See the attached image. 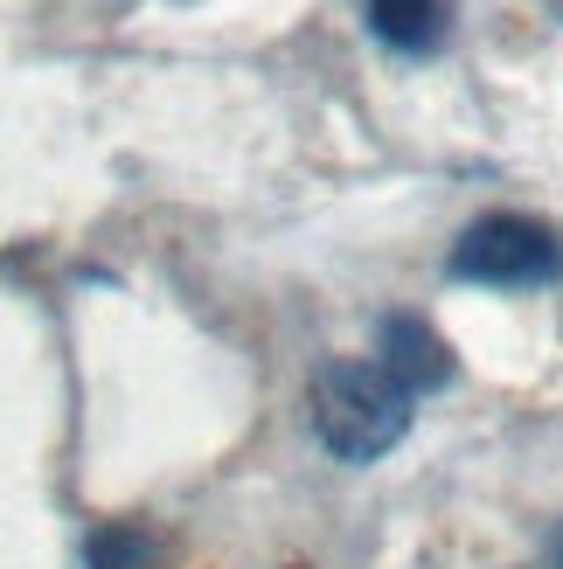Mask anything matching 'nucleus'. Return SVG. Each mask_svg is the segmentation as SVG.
Listing matches in <instances>:
<instances>
[{
	"label": "nucleus",
	"mask_w": 563,
	"mask_h": 569,
	"mask_svg": "<svg viewBox=\"0 0 563 569\" xmlns=\"http://www.w3.org/2000/svg\"><path fill=\"white\" fill-rule=\"evenodd\" d=\"M306 403H314V438L342 466H376L383 451H397L404 431H411V396L389 382L376 361H348V355L320 361Z\"/></svg>",
	"instance_id": "1"
},
{
	"label": "nucleus",
	"mask_w": 563,
	"mask_h": 569,
	"mask_svg": "<svg viewBox=\"0 0 563 569\" xmlns=\"http://www.w3.org/2000/svg\"><path fill=\"white\" fill-rule=\"evenodd\" d=\"M460 284H556L563 278V230L543 216H522V209H494L481 222H466L453 258H445Z\"/></svg>",
	"instance_id": "2"
},
{
	"label": "nucleus",
	"mask_w": 563,
	"mask_h": 569,
	"mask_svg": "<svg viewBox=\"0 0 563 569\" xmlns=\"http://www.w3.org/2000/svg\"><path fill=\"white\" fill-rule=\"evenodd\" d=\"M376 368L417 403L425 389L453 382V348H445L417 312H383V327H376Z\"/></svg>",
	"instance_id": "3"
},
{
	"label": "nucleus",
	"mask_w": 563,
	"mask_h": 569,
	"mask_svg": "<svg viewBox=\"0 0 563 569\" xmlns=\"http://www.w3.org/2000/svg\"><path fill=\"white\" fill-rule=\"evenodd\" d=\"M445 28H453V0H369V36L397 56L445 49Z\"/></svg>",
	"instance_id": "4"
},
{
	"label": "nucleus",
	"mask_w": 563,
	"mask_h": 569,
	"mask_svg": "<svg viewBox=\"0 0 563 569\" xmlns=\"http://www.w3.org/2000/svg\"><path fill=\"white\" fill-rule=\"evenodd\" d=\"M550 562H556V569H563V528H556V542H550Z\"/></svg>",
	"instance_id": "5"
}]
</instances>
